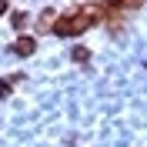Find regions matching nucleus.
I'll use <instances>...</instances> for the list:
<instances>
[{"label":"nucleus","mask_w":147,"mask_h":147,"mask_svg":"<svg viewBox=\"0 0 147 147\" xmlns=\"http://www.w3.org/2000/svg\"><path fill=\"white\" fill-rule=\"evenodd\" d=\"M34 50H37L34 37H17V44H13V54H17V57H30Z\"/></svg>","instance_id":"obj_1"},{"label":"nucleus","mask_w":147,"mask_h":147,"mask_svg":"<svg viewBox=\"0 0 147 147\" xmlns=\"http://www.w3.org/2000/svg\"><path fill=\"white\" fill-rule=\"evenodd\" d=\"M54 13H57V10H44V17L37 20V27H40V30H47L50 24H54Z\"/></svg>","instance_id":"obj_2"},{"label":"nucleus","mask_w":147,"mask_h":147,"mask_svg":"<svg viewBox=\"0 0 147 147\" xmlns=\"http://www.w3.org/2000/svg\"><path fill=\"white\" fill-rule=\"evenodd\" d=\"M74 60H77V64H87V60H90L87 47H74Z\"/></svg>","instance_id":"obj_3"},{"label":"nucleus","mask_w":147,"mask_h":147,"mask_svg":"<svg viewBox=\"0 0 147 147\" xmlns=\"http://www.w3.org/2000/svg\"><path fill=\"white\" fill-rule=\"evenodd\" d=\"M7 90H10V80H0V97H7Z\"/></svg>","instance_id":"obj_4"},{"label":"nucleus","mask_w":147,"mask_h":147,"mask_svg":"<svg viewBox=\"0 0 147 147\" xmlns=\"http://www.w3.org/2000/svg\"><path fill=\"white\" fill-rule=\"evenodd\" d=\"M3 10H7V3H3V0H0V13H3Z\"/></svg>","instance_id":"obj_5"}]
</instances>
